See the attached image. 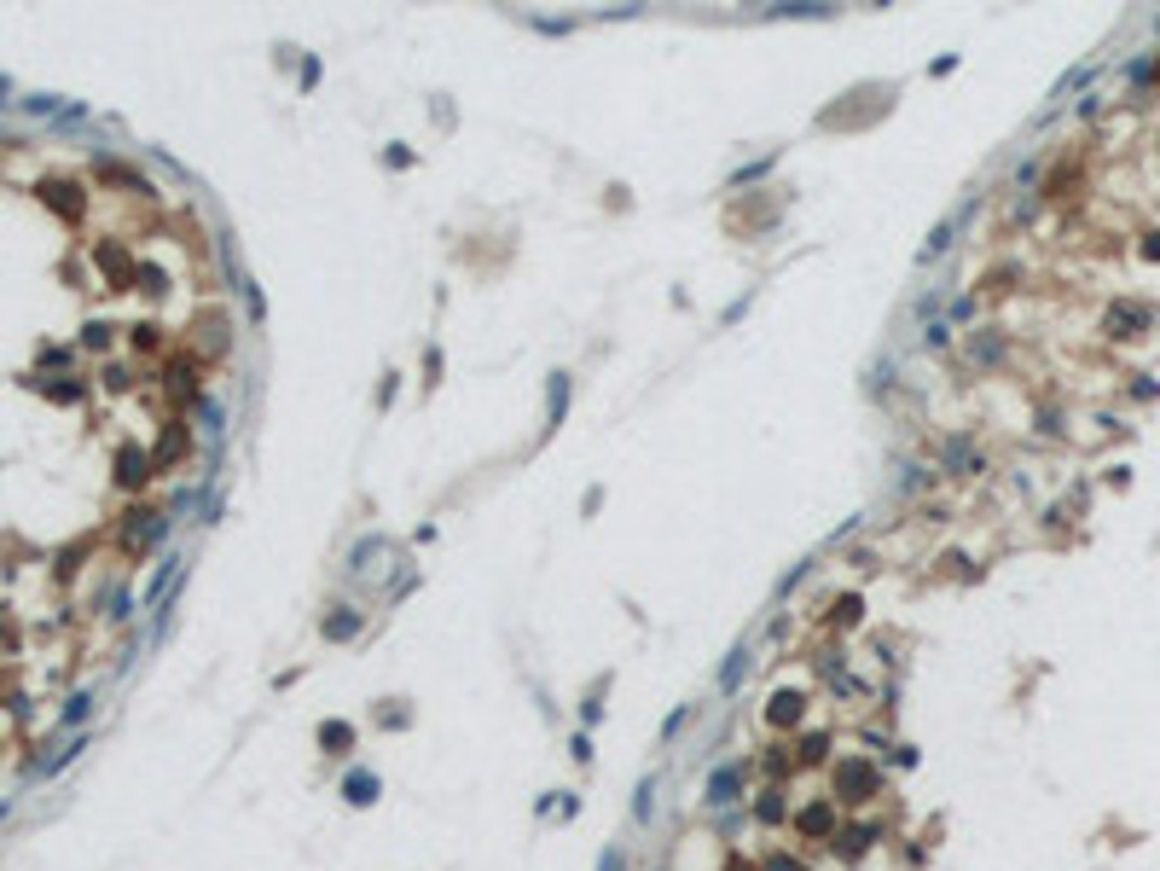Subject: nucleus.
Wrapping results in <instances>:
<instances>
[{"label":"nucleus","instance_id":"6e6552de","mask_svg":"<svg viewBox=\"0 0 1160 871\" xmlns=\"http://www.w3.org/2000/svg\"><path fill=\"white\" fill-rule=\"evenodd\" d=\"M755 819H760V825H783V819H789V802H783L777 784H766V790L755 796Z\"/></svg>","mask_w":1160,"mask_h":871},{"label":"nucleus","instance_id":"7ed1b4c3","mask_svg":"<svg viewBox=\"0 0 1160 871\" xmlns=\"http://www.w3.org/2000/svg\"><path fill=\"white\" fill-rule=\"evenodd\" d=\"M801 720H807V692H777L766 703V727L772 732H795Z\"/></svg>","mask_w":1160,"mask_h":871},{"label":"nucleus","instance_id":"0eeeda50","mask_svg":"<svg viewBox=\"0 0 1160 871\" xmlns=\"http://www.w3.org/2000/svg\"><path fill=\"white\" fill-rule=\"evenodd\" d=\"M737 790H743V767H720L708 779V807H731Z\"/></svg>","mask_w":1160,"mask_h":871},{"label":"nucleus","instance_id":"dca6fc26","mask_svg":"<svg viewBox=\"0 0 1160 871\" xmlns=\"http://www.w3.org/2000/svg\"><path fill=\"white\" fill-rule=\"evenodd\" d=\"M1143 256H1149V262H1160V232H1143Z\"/></svg>","mask_w":1160,"mask_h":871},{"label":"nucleus","instance_id":"20e7f679","mask_svg":"<svg viewBox=\"0 0 1160 871\" xmlns=\"http://www.w3.org/2000/svg\"><path fill=\"white\" fill-rule=\"evenodd\" d=\"M882 837V825H842L830 837V849H835V860H865V849Z\"/></svg>","mask_w":1160,"mask_h":871},{"label":"nucleus","instance_id":"9b49d317","mask_svg":"<svg viewBox=\"0 0 1160 871\" xmlns=\"http://www.w3.org/2000/svg\"><path fill=\"white\" fill-rule=\"evenodd\" d=\"M755 871H812L801 854H789V849H772V854H760V866Z\"/></svg>","mask_w":1160,"mask_h":871},{"label":"nucleus","instance_id":"1a4fd4ad","mask_svg":"<svg viewBox=\"0 0 1160 871\" xmlns=\"http://www.w3.org/2000/svg\"><path fill=\"white\" fill-rule=\"evenodd\" d=\"M319 750H325V755H349L354 750V727H349V720H325V727H319Z\"/></svg>","mask_w":1160,"mask_h":871},{"label":"nucleus","instance_id":"4468645a","mask_svg":"<svg viewBox=\"0 0 1160 871\" xmlns=\"http://www.w3.org/2000/svg\"><path fill=\"white\" fill-rule=\"evenodd\" d=\"M88 709H93V692H76V697H70V709H65V727L88 720Z\"/></svg>","mask_w":1160,"mask_h":871},{"label":"nucleus","instance_id":"2eb2a0df","mask_svg":"<svg viewBox=\"0 0 1160 871\" xmlns=\"http://www.w3.org/2000/svg\"><path fill=\"white\" fill-rule=\"evenodd\" d=\"M145 476V453H122V483H140Z\"/></svg>","mask_w":1160,"mask_h":871},{"label":"nucleus","instance_id":"f3484780","mask_svg":"<svg viewBox=\"0 0 1160 871\" xmlns=\"http://www.w3.org/2000/svg\"><path fill=\"white\" fill-rule=\"evenodd\" d=\"M0 93H6V76H0Z\"/></svg>","mask_w":1160,"mask_h":871},{"label":"nucleus","instance_id":"ddd939ff","mask_svg":"<svg viewBox=\"0 0 1160 871\" xmlns=\"http://www.w3.org/2000/svg\"><path fill=\"white\" fill-rule=\"evenodd\" d=\"M354 628H360V616H354V610H342V616H325V640H354Z\"/></svg>","mask_w":1160,"mask_h":871},{"label":"nucleus","instance_id":"f257e3e1","mask_svg":"<svg viewBox=\"0 0 1160 871\" xmlns=\"http://www.w3.org/2000/svg\"><path fill=\"white\" fill-rule=\"evenodd\" d=\"M830 802L835 807H865L882 796V772H876V762H865V755H842V762L830 767Z\"/></svg>","mask_w":1160,"mask_h":871},{"label":"nucleus","instance_id":"f03ea898","mask_svg":"<svg viewBox=\"0 0 1160 871\" xmlns=\"http://www.w3.org/2000/svg\"><path fill=\"white\" fill-rule=\"evenodd\" d=\"M795 831H801V837H812V842H830L835 831H842V825H835V802L824 796V802L795 807Z\"/></svg>","mask_w":1160,"mask_h":871},{"label":"nucleus","instance_id":"423d86ee","mask_svg":"<svg viewBox=\"0 0 1160 871\" xmlns=\"http://www.w3.org/2000/svg\"><path fill=\"white\" fill-rule=\"evenodd\" d=\"M377 790H384V784H377V772H366V767H354L349 779H342V802H349V807L377 802Z\"/></svg>","mask_w":1160,"mask_h":871},{"label":"nucleus","instance_id":"f8f14e48","mask_svg":"<svg viewBox=\"0 0 1160 871\" xmlns=\"http://www.w3.org/2000/svg\"><path fill=\"white\" fill-rule=\"evenodd\" d=\"M859 616H865V598H859V593L835 598V628H859Z\"/></svg>","mask_w":1160,"mask_h":871},{"label":"nucleus","instance_id":"39448f33","mask_svg":"<svg viewBox=\"0 0 1160 871\" xmlns=\"http://www.w3.org/2000/svg\"><path fill=\"white\" fill-rule=\"evenodd\" d=\"M1103 331H1108V337H1143V331H1149V309H1138V302H1114L1108 320H1103Z\"/></svg>","mask_w":1160,"mask_h":871},{"label":"nucleus","instance_id":"9d476101","mask_svg":"<svg viewBox=\"0 0 1160 871\" xmlns=\"http://www.w3.org/2000/svg\"><path fill=\"white\" fill-rule=\"evenodd\" d=\"M795 767H818L824 755H830V732H807V738H795Z\"/></svg>","mask_w":1160,"mask_h":871}]
</instances>
